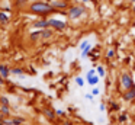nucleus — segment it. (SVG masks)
<instances>
[{"label":"nucleus","mask_w":135,"mask_h":125,"mask_svg":"<svg viewBox=\"0 0 135 125\" xmlns=\"http://www.w3.org/2000/svg\"><path fill=\"white\" fill-rule=\"evenodd\" d=\"M28 12L32 15H36V16H48V15L54 13L55 9L51 6L50 2H44V0H35V2L29 3L28 4Z\"/></svg>","instance_id":"obj_1"},{"label":"nucleus","mask_w":135,"mask_h":125,"mask_svg":"<svg viewBox=\"0 0 135 125\" xmlns=\"http://www.w3.org/2000/svg\"><path fill=\"white\" fill-rule=\"evenodd\" d=\"M87 7L83 4H70L67 9V16L70 20H80L87 16Z\"/></svg>","instance_id":"obj_2"},{"label":"nucleus","mask_w":135,"mask_h":125,"mask_svg":"<svg viewBox=\"0 0 135 125\" xmlns=\"http://www.w3.org/2000/svg\"><path fill=\"white\" fill-rule=\"evenodd\" d=\"M48 20H50V28H52L55 32H62L68 28V23L58 17H48Z\"/></svg>","instance_id":"obj_3"},{"label":"nucleus","mask_w":135,"mask_h":125,"mask_svg":"<svg viewBox=\"0 0 135 125\" xmlns=\"http://www.w3.org/2000/svg\"><path fill=\"white\" fill-rule=\"evenodd\" d=\"M119 83H120V87H122L123 90H128L135 84V81H134V78H132V76L129 74V73H120Z\"/></svg>","instance_id":"obj_4"},{"label":"nucleus","mask_w":135,"mask_h":125,"mask_svg":"<svg viewBox=\"0 0 135 125\" xmlns=\"http://www.w3.org/2000/svg\"><path fill=\"white\" fill-rule=\"evenodd\" d=\"M47 2L51 3V6L55 9V12H58V10H67L68 6H70V3H68L67 0H47Z\"/></svg>","instance_id":"obj_5"},{"label":"nucleus","mask_w":135,"mask_h":125,"mask_svg":"<svg viewBox=\"0 0 135 125\" xmlns=\"http://www.w3.org/2000/svg\"><path fill=\"white\" fill-rule=\"evenodd\" d=\"M32 28L33 29H45L50 28V20L48 17H41V19H36L32 22Z\"/></svg>","instance_id":"obj_6"},{"label":"nucleus","mask_w":135,"mask_h":125,"mask_svg":"<svg viewBox=\"0 0 135 125\" xmlns=\"http://www.w3.org/2000/svg\"><path fill=\"white\" fill-rule=\"evenodd\" d=\"M122 99L125 102H132V100H134V99H135V84L131 87V89H128V90H125V92H123Z\"/></svg>","instance_id":"obj_7"},{"label":"nucleus","mask_w":135,"mask_h":125,"mask_svg":"<svg viewBox=\"0 0 135 125\" xmlns=\"http://www.w3.org/2000/svg\"><path fill=\"white\" fill-rule=\"evenodd\" d=\"M54 34H55V31H54L52 28L41 29V39L42 41H48V39H51V38L54 36Z\"/></svg>","instance_id":"obj_8"},{"label":"nucleus","mask_w":135,"mask_h":125,"mask_svg":"<svg viewBox=\"0 0 135 125\" xmlns=\"http://www.w3.org/2000/svg\"><path fill=\"white\" fill-rule=\"evenodd\" d=\"M41 39V29H33L29 32V41L31 42H36Z\"/></svg>","instance_id":"obj_9"},{"label":"nucleus","mask_w":135,"mask_h":125,"mask_svg":"<svg viewBox=\"0 0 135 125\" xmlns=\"http://www.w3.org/2000/svg\"><path fill=\"white\" fill-rule=\"evenodd\" d=\"M10 23V17H9V13L0 10V25H9Z\"/></svg>","instance_id":"obj_10"},{"label":"nucleus","mask_w":135,"mask_h":125,"mask_svg":"<svg viewBox=\"0 0 135 125\" xmlns=\"http://www.w3.org/2000/svg\"><path fill=\"white\" fill-rule=\"evenodd\" d=\"M10 74V68L7 66H4V64H0V76L3 78H7Z\"/></svg>","instance_id":"obj_11"},{"label":"nucleus","mask_w":135,"mask_h":125,"mask_svg":"<svg viewBox=\"0 0 135 125\" xmlns=\"http://www.w3.org/2000/svg\"><path fill=\"white\" fill-rule=\"evenodd\" d=\"M44 115L47 116L48 119H51V121H52V119H55V110H52V109H50V108H47V109H44Z\"/></svg>","instance_id":"obj_12"},{"label":"nucleus","mask_w":135,"mask_h":125,"mask_svg":"<svg viewBox=\"0 0 135 125\" xmlns=\"http://www.w3.org/2000/svg\"><path fill=\"white\" fill-rule=\"evenodd\" d=\"M99 78H100L99 76L94 74V76H91V77H89V78H87V83L90 84V86H96V84L99 83Z\"/></svg>","instance_id":"obj_13"},{"label":"nucleus","mask_w":135,"mask_h":125,"mask_svg":"<svg viewBox=\"0 0 135 125\" xmlns=\"http://www.w3.org/2000/svg\"><path fill=\"white\" fill-rule=\"evenodd\" d=\"M126 121H128V113L126 112H122V113L118 115V122H119V124H125Z\"/></svg>","instance_id":"obj_14"},{"label":"nucleus","mask_w":135,"mask_h":125,"mask_svg":"<svg viewBox=\"0 0 135 125\" xmlns=\"http://www.w3.org/2000/svg\"><path fill=\"white\" fill-rule=\"evenodd\" d=\"M115 55H116V51H115V48H109L108 51H106V58H108V60H113Z\"/></svg>","instance_id":"obj_15"},{"label":"nucleus","mask_w":135,"mask_h":125,"mask_svg":"<svg viewBox=\"0 0 135 125\" xmlns=\"http://www.w3.org/2000/svg\"><path fill=\"white\" fill-rule=\"evenodd\" d=\"M13 3H15L18 7H25V6L29 4V0H13Z\"/></svg>","instance_id":"obj_16"},{"label":"nucleus","mask_w":135,"mask_h":125,"mask_svg":"<svg viewBox=\"0 0 135 125\" xmlns=\"http://www.w3.org/2000/svg\"><path fill=\"white\" fill-rule=\"evenodd\" d=\"M96 73H97V76H99V77H105V76H106L105 67H103V66H97L96 67Z\"/></svg>","instance_id":"obj_17"},{"label":"nucleus","mask_w":135,"mask_h":125,"mask_svg":"<svg viewBox=\"0 0 135 125\" xmlns=\"http://www.w3.org/2000/svg\"><path fill=\"white\" fill-rule=\"evenodd\" d=\"M109 108H110L112 110H119V109H120L119 103H118V102H115V100H110V102H109Z\"/></svg>","instance_id":"obj_18"},{"label":"nucleus","mask_w":135,"mask_h":125,"mask_svg":"<svg viewBox=\"0 0 135 125\" xmlns=\"http://www.w3.org/2000/svg\"><path fill=\"white\" fill-rule=\"evenodd\" d=\"M90 51H91V45H87L84 49H81V57H83V58H84V57H89Z\"/></svg>","instance_id":"obj_19"},{"label":"nucleus","mask_w":135,"mask_h":125,"mask_svg":"<svg viewBox=\"0 0 135 125\" xmlns=\"http://www.w3.org/2000/svg\"><path fill=\"white\" fill-rule=\"evenodd\" d=\"M10 73H12V74H16V76H22L23 74V70L16 67V68H10Z\"/></svg>","instance_id":"obj_20"},{"label":"nucleus","mask_w":135,"mask_h":125,"mask_svg":"<svg viewBox=\"0 0 135 125\" xmlns=\"http://www.w3.org/2000/svg\"><path fill=\"white\" fill-rule=\"evenodd\" d=\"M76 84L79 87H83V86H84V78H83V77H76Z\"/></svg>","instance_id":"obj_21"},{"label":"nucleus","mask_w":135,"mask_h":125,"mask_svg":"<svg viewBox=\"0 0 135 125\" xmlns=\"http://www.w3.org/2000/svg\"><path fill=\"white\" fill-rule=\"evenodd\" d=\"M0 103H2V106H9V100H7V98H4V96L0 98Z\"/></svg>","instance_id":"obj_22"},{"label":"nucleus","mask_w":135,"mask_h":125,"mask_svg":"<svg viewBox=\"0 0 135 125\" xmlns=\"http://www.w3.org/2000/svg\"><path fill=\"white\" fill-rule=\"evenodd\" d=\"M87 45H90V42H89L87 39H84V41H81V44H80V45H79V48H80V49H84V48H86V47H87Z\"/></svg>","instance_id":"obj_23"},{"label":"nucleus","mask_w":135,"mask_h":125,"mask_svg":"<svg viewBox=\"0 0 135 125\" xmlns=\"http://www.w3.org/2000/svg\"><path fill=\"white\" fill-rule=\"evenodd\" d=\"M94 74H97V73H96V70H94V68L89 70V71H87V78H89V77H91V76H94Z\"/></svg>","instance_id":"obj_24"},{"label":"nucleus","mask_w":135,"mask_h":125,"mask_svg":"<svg viewBox=\"0 0 135 125\" xmlns=\"http://www.w3.org/2000/svg\"><path fill=\"white\" fill-rule=\"evenodd\" d=\"M84 98L87 99V100H93V98H94V96L91 95V93H86V95H84Z\"/></svg>","instance_id":"obj_25"},{"label":"nucleus","mask_w":135,"mask_h":125,"mask_svg":"<svg viewBox=\"0 0 135 125\" xmlns=\"http://www.w3.org/2000/svg\"><path fill=\"white\" fill-rule=\"evenodd\" d=\"M91 95H93V96H97V95H99V89H97V87H93V90H91Z\"/></svg>","instance_id":"obj_26"},{"label":"nucleus","mask_w":135,"mask_h":125,"mask_svg":"<svg viewBox=\"0 0 135 125\" xmlns=\"http://www.w3.org/2000/svg\"><path fill=\"white\" fill-rule=\"evenodd\" d=\"M55 113H57V115H58V116H64V115H65V113H64V110H61V109L55 110Z\"/></svg>","instance_id":"obj_27"},{"label":"nucleus","mask_w":135,"mask_h":125,"mask_svg":"<svg viewBox=\"0 0 135 125\" xmlns=\"http://www.w3.org/2000/svg\"><path fill=\"white\" fill-rule=\"evenodd\" d=\"M99 108H100V110H102V112H105V110H106V105L105 103H100Z\"/></svg>","instance_id":"obj_28"},{"label":"nucleus","mask_w":135,"mask_h":125,"mask_svg":"<svg viewBox=\"0 0 135 125\" xmlns=\"http://www.w3.org/2000/svg\"><path fill=\"white\" fill-rule=\"evenodd\" d=\"M62 125H73V124H71L70 121H64V122H62Z\"/></svg>","instance_id":"obj_29"},{"label":"nucleus","mask_w":135,"mask_h":125,"mask_svg":"<svg viewBox=\"0 0 135 125\" xmlns=\"http://www.w3.org/2000/svg\"><path fill=\"white\" fill-rule=\"evenodd\" d=\"M131 10H132V13H134V16H135V3L132 4V9H131Z\"/></svg>","instance_id":"obj_30"},{"label":"nucleus","mask_w":135,"mask_h":125,"mask_svg":"<svg viewBox=\"0 0 135 125\" xmlns=\"http://www.w3.org/2000/svg\"><path fill=\"white\" fill-rule=\"evenodd\" d=\"M126 2H128V3H131V4H134V3H135V0H126Z\"/></svg>","instance_id":"obj_31"},{"label":"nucleus","mask_w":135,"mask_h":125,"mask_svg":"<svg viewBox=\"0 0 135 125\" xmlns=\"http://www.w3.org/2000/svg\"><path fill=\"white\" fill-rule=\"evenodd\" d=\"M2 84H3V77L0 76V86H2Z\"/></svg>","instance_id":"obj_32"},{"label":"nucleus","mask_w":135,"mask_h":125,"mask_svg":"<svg viewBox=\"0 0 135 125\" xmlns=\"http://www.w3.org/2000/svg\"><path fill=\"white\" fill-rule=\"evenodd\" d=\"M81 2H83V3H90L91 0H81Z\"/></svg>","instance_id":"obj_33"},{"label":"nucleus","mask_w":135,"mask_h":125,"mask_svg":"<svg viewBox=\"0 0 135 125\" xmlns=\"http://www.w3.org/2000/svg\"><path fill=\"white\" fill-rule=\"evenodd\" d=\"M0 125H4V124H3V122H0Z\"/></svg>","instance_id":"obj_34"},{"label":"nucleus","mask_w":135,"mask_h":125,"mask_svg":"<svg viewBox=\"0 0 135 125\" xmlns=\"http://www.w3.org/2000/svg\"><path fill=\"white\" fill-rule=\"evenodd\" d=\"M132 102H134V105H135V99H134V100H132Z\"/></svg>","instance_id":"obj_35"},{"label":"nucleus","mask_w":135,"mask_h":125,"mask_svg":"<svg viewBox=\"0 0 135 125\" xmlns=\"http://www.w3.org/2000/svg\"><path fill=\"white\" fill-rule=\"evenodd\" d=\"M119 125H122V124H119Z\"/></svg>","instance_id":"obj_36"}]
</instances>
